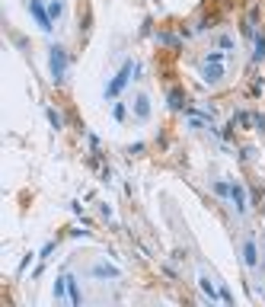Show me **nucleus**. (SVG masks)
<instances>
[{"label":"nucleus","mask_w":265,"mask_h":307,"mask_svg":"<svg viewBox=\"0 0 265 307\" xmlns=\"http://www.w3.org/2000/svg\"><path fill=\"white\" fill-rule=\"evenodd\" d=\"M135 74H138V64H135V61H131V58H128V61H125V64H121V67H118V74H115V77H112V80H109V83H105V93H102V96H105V99H118V96H121V93H125V86L131 83V77H135Z\"/></svg>","instance_id":"1"},{"label":"nucleus","mask_w":265,"mask_h":307,"mask_svg":"<svg viewBox=\"0 0 265 307\" xmlns=\"http://www.w3.org/2000/svg\"><path fill=\"white\" fill-rule=\"evenodd\" d=\"M67 48L64 45H51L48 48V71H51V80L55 83H64L67 77Z\"/></svg>","instance_id":"2"},{"label":"nucleus","mask_w":265,"mask_h":307,"mask_svg":"<svg viewBox=\"0 0 265 307\" xmlns=\"http://www.w3.org/2000/svg\"><path fill=\"white\" fill-rule=\"evenodd\" d=\"M29 13H32V20L39 23V29H42V32H51V29H55V20H51L45 0H29Z\"/></svg>","instance_id":"3"},{"label":"nucleus","mask_w":265,"mask_h":307,"mask_svg":"<svg viewBox=\"0 0 265 307\" xmlns=\"http://www.w3.org/2000/svg\"><path fill=\"white\" fill-rule=\"evenodd\" d=\"M240 256H243V266L249 269V272H255V269H259V247H255V237H252V234L243 240Z\"/></svg>","instance_id":"4"},{"label":"nucleus","mask_w":265,"mask_h":307,"mask_svg":"<svg viewBox=\"0 0 265 307\" xmlns=\"http://www.w3.org/2000/svg\"><path fill=\"white\" fill-rule=\"evenodd\" d=\"M90 275H93V278H99V282H115L121 272H118L115 266H109V262H102V259H99V262H96V266L90 269Z\"/></svg>","instance_id":"5"},{"label":"nucleus","mask_w":265,"mask_h":307,"mask_svg":"<svg viewBox=\"0 0 265 307\" xmlns=\"http://www.w3.org/2000/svg\"><path fill=\"white\" fill-rule=\"evenodd\" d=\"M131 112H135V119H138V122H147V119H150V112H154V109H150V96H147V93H138V96H135V103H131Z\"/></svg>","instance_id":"6"},{"label":"nucleus","mask_w":265,"mask_h":307,"mask_svg":"<svg viewBox=\"0 0 265 307\" xmlns=\"http://www.w3.org/2000/svg\"><path fill=\"white\" fill-rule=\"evenodd\" d=\"M230 201H233V208H236V215H246V189H243V182H230Z\"/></svg>","instance_id":"7"},{"label":"nucleus","mask_w":265,"mask_h":307,"mask_svg":"<svg viewBox=\"0 0 265 307\" xmlns=\"http://www.w3.org/2000/svg\"><path fill=\"white\" fill-rule=\"evenodd\" d=\"M198 288L205 291V297H208L211 304H214V301H220V288H217V285L208 278V272H198Z\"/></svg>","instance_id":"8"},{"label":"nucleus","mask_w":265,"mask_h":307,"mask_svg":"<svg viewBox=\"0 0 265 307\" xmlns=\"http://www.w3.org/2000/svg\"><path fill=\"white\" fill-rule=\"evenodd\" d=\"M220 77H224V67L220 64H201V80L205 83L214 86V83H220Z\"/></svg>","instance_id":"9"},{"label":"nucleus","mask_w":265,"mask_h":307,"mask_svg":"<svg viewBox=\"0 0 265 307\" xmlns=\"http://www.w3.org/2000/svg\"><path fill=\"white\" fill-rule=\"evenodd\" d=\"M67 278H70V275H58V278H55V288H51L55 301H64V297H67Z\"/></svg>","instance_id":"10"},{"label":"nucleus","mask_w":265,"mask_h":307,"mask_svg":"<svg viewBox=\"0 0 265 307\" xmlns=\"http://www.w3.org/2000/svg\"><path fill=\"white\" fill-rule=\"evenodd\" d=\"M211 189H214V195H220V198H230V182L214 179V182H211Z\"/></svg>","instance_id":"11"},{"label":"nucleus","mask_w":265,"mask_h":307,"mask_svg":"<svg viewBox=\"0 0 265 307\" xmlns=\"http://www.w3.org/2000/svg\"><path fill=\"white\" fill-rule=\"evenodd\" d=\"M45 116H48V122H51V128H55V131H61V128H64V119H61V112L58 109H45Z\"/></svg>","instance_id":"12"},{"label":"nucleus","mask_w":265,"mask_h":307,"mask_svg":"<svg viewBox=\"0 0 265 307\" xmlns=\"http://www.w3.org/2000/svg\"><path fill=\"white\" fill-rule=\"evenodd\" d=\"M252 61H255V64H262V61H265V39H262V36H255V51H252Z\"/></svg>","instance_id":"13"},{"label":"nucleus","mask_w":265,"mask_h":307,"mask_svg":"<svg viewBox=\"0 0 265 307\" xmlns=\"http://www.w3.org/2000/svg\"><path fill=\"white\" fill-rule=\"evenodd\" d=\"M48 13H51V20H61V16H64V0H51V4H48Z\"/></svg>","instance_id":"14"},{"label":"nucleus","mask_w":265,"mask_h":307,"mask_svg":"<svg viewBox=\"0 0 265 307\" xmlns=\"http://www.w3.org/2000/svg\"><path fill=\"white\" fill-rule=\"evenodd\" d=\"M170 109H185V96H182L179 90L170 93Z\"/></svg>","instance_id":"15"},{"label":"nucleus","mask_w":265,"mask_h":307,"mask_svg":"<svg viewBox=\"0 0 265 307\" xmlns=\"http://www.w3.org/2000/svg\"><path fill=\"white\" fill-rule=\"evenodd\" d=\"M125 116H128L125 103H115V106H112V119H115V122H125Z\"/></svg>","instance_id":"16"},{"label":"nucleus","mask_w":265,"mask_h":307,"mask_svg":"<svg viewBox=\"0 0 265 307\" xmlns=\"http://www.w3.org/2000/svg\"><path fill=\"white\" fill-rule=\"evenodd\" d=\"M224 61V51H208L205 55V64H220Z\"/></svg>","instance_id":"17"},{"label":"nucleus","mask_w":265,"mask_h":307,"mask_svg":"<svg viewBox=\"0 0 265 307\" xmlns=\"http://www.w3.org/2000/svg\"><path fill=\"white\" fill-rule=\"evenodd\" d=\"M51 253H55V240H51V243H45V247H42V256H39V259H48Z\"/></svg>","instance_id":"18"},{"label":"nucleus","mask_w":265,"mask_h":307,"mask_svg":"<svg viewBox=\"0 0 265 307\" xmlns=\"http://www.w3.org/2000/svg\"><path fill=\"white\" fill-rule=\"evenodd\" d=\"M220 48H230L233 51V36H220Z\"/></svg>","instance_id":"19"},{"label":"nucleus","mask_w":265,"mask_h":307,"mask_svg":"<svg viewBox=\"0 0 265 307\" xmlns=\"http://www.w3.org/2000/svg\"><path fill=\"white\" fill-rule=\"evenodd\" d=\"M255 128H259L262 135H265V116H255Z\"/></svg>","instance_id":"20"}]
</instances>
